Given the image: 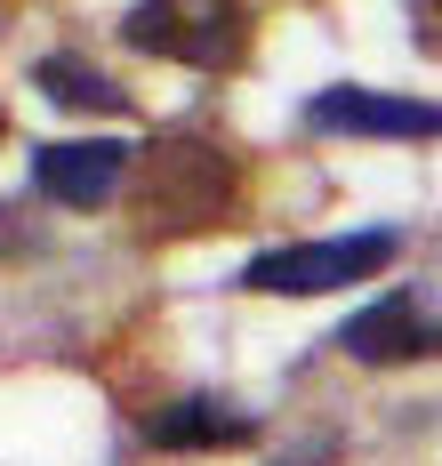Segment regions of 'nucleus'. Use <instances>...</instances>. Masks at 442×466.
<instances>
[{
	"label": "nucleus",
	"mask_w": 442,
	"mask_h": 466,
	"mask_svg": "<svg viewBox=\"0 0 442 466\" xmlns=\"http://www.w3.org/2000/svg\"><path fill=\"white\" fill-rule=\"evenodd\" d=\"M33 81H41V96L65 105V113H129V89H113L89 56H41Z\"/></svg>",
	"instance_id": "8"
},
{
	"label": "nucleus",
	"mask_w": 442,
	"mask_h": 466,
	"mask_svg": "<svg viewBox=\"0 0 442 466\" xmlns=\"http://www.w3.org/2000/svg\"><path fill=\"white\" fill-rule=\"evenodd\" d=\"M394 241L387 226L370 233H338V241H297V249H266V258H249V289H266V298H322V289H346V281L378 274L394 266Z\"/></svg>",
	"instance_id": "3"
},
{
	"label": "nucleus",
	"mask_w": 442,
	"mask_h": 466,
	"mask_svg": "<svg viewBox=\"0 0 442 466\" xmlns=\"http://www.w3.org/2000/svg\"><path fill=\"white\" fill-rule=\"evenodd\" d=\"M249 434H257V426H249L242 410H226V402H169V410L146 419L153 451H234Z\"/></svg>",
	"instance_id": "7"
},
{
	"label": "nucleus",
	"mask_w": 442,
	"mask_h": 466,
	"mask_svg": "<svg viewBox=\"0 0 442 466\" xmlns=\"http://www.w3.org/2000/svg\"><path fill=\"white\" fill-rule=\"evenodd\" d=\"M338 346L354 354V362H418V354H442V322L418 314L410 289H394V298L362 306V314L338 329Z\"/></svg>",
	"instance_id": "6"
},
{
	"label": "nucleus",
	"mask_w": 442,
	"mask_h": 466,
	"mask_svg": "<svg viewBox=\"0 0 442 466\" xmlns=\"http://www.w3.org/2000/svg\"><path fill=\"white\" fill-rule=\"evenodd\" d=\"M306 121L314 129H330V137H442V105L427 96H387V89H322L306 105Z\"/></svg>",
	"instance_id": "4"
},
{
	"label": "nucleus",
	"mask_w": 442,
	"mask_h": 466,
	"mask_svg": "<svg viewBox=\"0 0 442 466\" xmlns=\"http://www.w3.org/2000/svg\"><path fill=\"white\" fill-rule=\"evenodd\" d=\"M410 33L427 56H442V0H410Z\"/></svg>",
	"instance_id": "9"
},
{
	"label": "nucleus",
	"mask_w": 442,
	"mask_h": 466,
	"mask_svg": "<svg viewBox=\"0 0 442 466\" xmlns=\"http://www.w3.org/2000/svg\"><path fill=\"white\" fill-rule=\"evenodd\" d=\"M121 41L137 48V56L226 73V65L249 56V0H137L121 16Z\"/></svg>",
	"instance_id": "2"
},
{
	"label": "nucleus",
	"mask_w": 442,
	"mask_h": 466,
	"mask_svg": "<svg viewBox=\"0 0 442 466\" xmlns=\"http://www.w3.org/2000/svg\"><path fill=\"white\" fill-rule=\"evenodd\" d=\"M226 218H234V161L209 137H161L137 161V233L146 241L209 233Z\"/></svg>",
	"instance_id": "1"
},
{
	"label": "nucleus",
	"mask_w": 442,
	"mask_h": 466,
	"mask_svg": "<svg viewBox=\"0 0 442 466\" xmlns=\"http://www.w3.org/2000/svg\"><path fill=\"white\" fill-rule=\"evenodd\" d=\"M121 177H129V145L121 137H65V145H41L33 153V186L49 193V201H65V209L113 201Z\"/></svg>",
	"instance_id": "5"
}]
</instances>
